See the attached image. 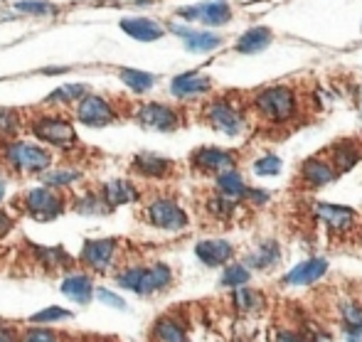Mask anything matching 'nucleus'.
<instances>
[{
  "instance_id": "nucleus-1",
  "label": "nucleus",
  "mask_w": 362,
  "mask_h": 342,
  "mask_svg": "<svg viewBox=\"0 0 362 342\" xmlns=\"http://www.w3.org/2000/svg\"><path fill=\"white\" fill-rule=\"evenodd\" d=\"M249 106L259 121L269 126L293 124L300 114V96L291 84H269L252 91Z\"/></svg>"
},
{
  "instance_id": "nucleus-2",
  "label": "nucleus",
  "mask_w": 362,
  "mask_h": 342,
  "mask_svg": "<svg viewBox=\"0 0 362 342\" xmlns=\"http://www.w3.org/2000/svg\"><path fill=\"white\" fill-rule=\"evenodd\" d=\"M116 283L139 295H153L165 290L173 283V271L163 261L153 264V266H129L126 271L116 276Z\"/></svg>"
},
{
  "instance_id": "nucleus-3",
  "label": "nucleus",
  "mask_w": 362,
  "mask_h": 342,
  "mask_svg": "<svg viewBox=\"0 0 362 342\" xmlns=\"http://www.w3.org/2000/svg\"><path fill=\"white\" fill-rule=\"evenodd\" d=\"M3 160L8 163L13 170L18 172H47L52 167V153L47 148L37 146V143H25V141H8L3 146Z\"/></svg>"
},
{
  "instance_id": "nucleus-4",
  "label": "nucleus",
  "mask_w": 362,
  "mask_h": 342,
  "mask_svg": "<svg viewBox=\"0 0 362 342\" xmlns=\"http://www.w3.org/2000/svg\"><path fill=\"white\" fill-rule=\"evenodd\" d=\"M202 119L210 129H215L217 134H224L229 138H237L247 126V116L244 109L232 101L229 96H217V99L207 101L205 109H202Z\"/></svg>"
},
{
  "instance_id": "nucleus-5",
  "label": "nucleus",
  "mask_w": 362,
  "mask_h": 342,
  "mask_svg": "<svg viewBox=\"0 0 362 342\" xmlns=\"http://www.w3.org/2000/svg\"><path fill=\"white\" fill-rule=\"evenodd\" d=\"M30 131L35 134V138H40L47 146H54L59 151H67V148L76 146V131L74 126L69 124L67 116L62 114H40L37 119H33L30 124Z\"/></svg>"
},
{
  "instance_id": "nucleus-6",
  "label": "nucleus",
  "mask_w": 362,
  "mask_h": 342,
  "mask_svg": "<svg viewBox=\"0 0 362 342\" xmlns=\"http://www.w3.org/2000/svg\"><path fill=\"white\" fill-rule=\"evenodd\" d=\"M175 15L180 20H185L187 25L200 23L202 28H224V25L232 23L234 10L229 0H202L195 5H185V8H177Z\"/></svg>"
},
{
  "instance_id": "nucleus-7",
  "label": "nucleus",
  "mask_w": 362,
  "mask_h": 342,
  "mask_svg": "<svg viewBox=\"0 0 362 342\" xmlns=\"http://www.w3.org/2000/svg\"><path fill=\"white\" fill-rule=\"evenodd\" d=\"M144 217L151 227L163 229V232H182L190 224L187 212L173 197H156V200H151L144 209Z\"/></svg>"
},
{
  "instance_id": "nucleus-8",
  "label": "nucleus",
  "mask_w": 362,
  "mask_h": 342,
  "mask_svg": "<svg viewBox=\"0 0 362 342\" xmlns=\"http://www.w3.org/2000/svg\"><path fill=\"white\" fill-rule=\"evenodd\" d=\"M23 207L37 222H52V219H57L64 212V197L49 185L33 187V190L25 192Z\"/></svg>"
},
{
  "instance_id": "nucleus-9",
  "label": "nucleus",
  "mask_w": 362,
  "mask_h": 342,
  "mask_svg": "<svg viewBox=\"0 0 362 342\" xmlns=\"http://www.w3.org/2000/svg\"><path fill=\"white\" fill-rule=\"evenodd\" d=\"M136 121L148 131H160V134H170L182 126V114L170 104H160V101H146L136 111Z\"/></svg>"
},
{
  "instance_id": "nucleus-10",
  "label": "nucleus",
  "mask_w": 362,
  "mask_h": 342,
  "mask_svg": "<svg viewBox=\"0 0 362 342\" xmlns=\"http://www.w3.org/2000/svg\"><path fill=\"white\" fill-rule=\"evenodd\" d=\"M74 116H76V121H79V124L89 126V129H104V126L114 124V121L119 119V114H116V106L101 94L81 96V99L76 101Z\"/></svg>"
},
{
  "instance_id": "nucleus-11",
  "label": "nucleus",
  "mask_w": 362,
  "mask_h": 342,
  "mask_svg": "<svg viewBox=\"0 0 362 342\" xmlns=\"http://www.w3.org/2000/svg\"><path fill=\"white\" fill-rule=\"evenodd\" d=\"M190 165L197 172H210V175H219L224 170H232L237 165V153L227 151V148L217 146H202L190 153Z\"/></svg>"
},
{
  "instance_id": "nucleus-12",
  "label": "nucleus",
  "mask_w": 362,
  "mask_h": 342,
  "mask_svg": "<svg viewBox=\"0 0 362 342\" xmlns=\"http://www.w3.org/2000/svg\"><path fill=\"white\" fill-rule=\"evenodd\" d=\"M173 35L182 40L187 52L192 54H207V52H215L217 47H222L224 37L212 30H202V28H192V25H180V23H173L170 28Z\"/></svg>"
},
{
  "instance_id": "nucleus-13",
  "label": "nucleus",
  "mask_w": 362,
  "mask_h": 342,
  "mask_svg": "<svg viewBox=\"0 0 362 342\" xmlns=\"http://www.w3.org/2000/svg\"><path fill=\"white\" fill-rule=\"evenodd\" d=\"M116 254H119V242L116 239H89L81 247L79 261L89 266L91 271H109L116 264Z\"/></svg>"
},
{
  "instance_id": "nucleus-14",
  "label": "nucleus",
  "mask_w": 362,
  "mask_h": 342,
  "mask_svg": "<svg viewBox=\"0 0 362 342\" xmlns=\"http://www.w3.org/2000/svg\"><path fill=\"white\" fill-rule=\"evenodd\" d=\"M315 217H318L320 224L333 234H348L350 229H355L360 222V214L355 212L353 207L330 205V202H318V205H315Z\"/></svg>"
},
{
  "instance_id": "nucleus-15",
  "label": "nucleus",
  "mask_w": 362,
  "mask_h": 342,
  "mask_svg": "<svg viewBox=\"0 0 362 342\" xmlns=\"http://www.w3.org/2000/svg\"><path fill=\"white\" fill-rule=\"evenodd\" d=\"M338 167L333 165V160H330L328 155H313L308 158V160H303V165H300L298 170V177L300 182H303L305 187H310V190H320V187L330 185V182L338 177Z\"/></svg>"
},
{
  "instance_id": "nucleus-16",
  "label": "nucleus",
  "mask_w": 362,
  "mask_h": 342,
  "mask_svg": "<svg viewBox=\"0 0 362 342\" xmlns=\"http://www.w3.org/2000/svg\"><path fill=\"white\" fill-rule=\"evenodd\" d=\"M215 86L212 76L200 74V71H182V74L173 76L170 81V94L180 101L187 99H200V96H207Z\"/></svg>"
},
{
  "instance_id": "nucleus-17",
  "label": "nucleus",
  "mask_w": 362,
  "mask_h": 342,
  "mask_svg": "<svg viewBox=\"0 0 362 342\" xmlns=\"http://www.w3.org/2000/svg\"><path fill=\"white\" fill-rule=\"evenodd\" d=\"M274 30L269 25H254V28L244 30L234 42V52L237 54H262L274 45Z\"/></svg>"
},
{
  "instance_id": "nucleus-18",
  "label": "nucleus",
  "mask_w": 362,
  "mask_h": 342,
  "mask_svg": "<svg viewBox=\"0 0 362 342\" xmlns=\"http://www.w3.org/2000/svg\"><path fill=\"white\" fill-rule=\"evenodd\" d=\"M195 256L210 269L227 266L234 259V244L227 239H202L195 247Z\"/></svg>"
},
{
  "instance_id": "nucleus-19",
  "label": "nucleus",
  "mask_w": 362,
  "mask_h": 342,
  "mask_svg": "<svg viewBox=\"0 0 362 342\" xmlns=\"http://www.w3.org/2000/svg\"><path fill=\"white\" fill-rule=\"evenodd\" d=\"M131 170H134L136 175L146 177V180H165V177L175 170V165H173V160H168V158H163V155H156V153H139V155L134 158V163H131Z\"/></svg>"
},
{
  "instance_id": "nucleus-20",
  "label": "nucleus",
  "mask_w": 362,
  "mask_h": 342,
  "mask_svg": "<svg viewBox=\"0 0 362 342\" xmlns=\"http://www.w3.org/2000/svg\"><path fill=\"white\" fill-rule=\"evenodd\" d=\"M121 30H124L129 37H134L136 42H156L163 35L168 33L158 20L153 18H144V15H134V18H124L121 20Z\"/></svg>"
},
{
  "instance_id": "nucleus-21",
  "label": "nucleus",
  "mask_w": 362,
  "mask_h": 342,
  "mask_svg": "<svg viewBox=\"0 0 362 342\" xmlns=\"http://www.w3.org/2000/svg\"><path fill=\"white\" fill-rule=\"evenodd\" d=\"M328 271V261L323 256H313L305 259V261L296 264L291 271L284 276V283L286 285H310L315 281H320Z\"/></svg>"
},
{
  "instance_id": "nucleus-22",
  "label": "nucleus",
  "mask_w": 362,
  "mask_h": 342,
  "mask_svg": "<svg viewBox=\"0 0 362 342\" xmlns=\"http://www.w3.org/2000/svg\"><path fill=\"white\" fill-rule=\"evenodd\" d=\"M279 261H281V247H279V242H274V239L259 242L257 247L244 256V264H247L249 269H257V271H269V269L276 266Z\"/></svg>"
},
{
  "instance_id": "nucleus-23",
  "label": "nucleus",
  "mask_w": 362,
  "mask_h": 342,
  "mask_svg": "<svg viewBox=\"0 0 362 342\" xmlns=\"http://www.w3.org/2000/svg\"><path fill=\"white\" fill-rule=\"evenodd\" d=\"M325 155L333 160V165L338 167V172H348L350 167H355L362 158V148L355 141H335L333 146L325 151Z\"/></svg>"
},
{
  "instance_id": "nucleus-24",
  "label": "nucleus",
  "mask_w": 362,
  "mask_h": 342,
  "mask_svg": "<svg viewBox=\"0 0 362 342\" xmlns=\"http://www.w3.org/2000/svg\"><path fill=\"white\" fill-rule=\"evenodd\" d=\"M104 200L109 202L111 209L121 207V205H131V202L139 200V187L131 180H124V177H116V180H109L101 190Z\"/></svg>"
},
{
  "instance_id": "nucleus-25",
  "label": "nucleus",
  "mask_w": 362,
  "mask_h": 342,
  "mask_svg": "<svg viewBox=\"0 0 362 342\" xmlns=\"http://www.w3.org/2000/svg\"><path fill=\"white\" fill-rule=\"evenodd\" d=\"M215 185H217V192H222V195L232 197V200H237V202H244V197H247V192H249L247 180H244L242 172H237L234 167L215 175Z\"/></svg>"
},
{
  "instance_id": "nucleus-26",
  "label": "nucleus",
  "mask_w": 362,
  "mask_h": 342,
  "mask_svg": "<svg viewBox=\"0 0 362 342\" xmlns=\"http://www.w3.org/2000/svg\"><path fill=\"white\" fill-rule=\"evenodd\" d=\"M62 293L69 295V298L74 300V303L79 305H86L91 300V295H94V283H91L89 276L84 273H72L64 278L62 283Z\"/></svg>"
},
{
  "instance_id": "nucleus-27",
  "label": "nucleus",
  "mask_w": 362,
  "mask_h": 342,
  "mask_svg": "<svg viewBox=\"0 0 362 342\" xmlns=\"http://www.w3.org/2000/svg\"><path fill=\"white\" fill-rule=\"evenodd\" d=\"M153 335H156L158 342H190L182 323L177 318H173V315H163V318L153 325Z\"/></svg>"
},
{
  "instance_id": "nucleus-28",
  "label": "nucleus",
  "mask_w": 362,
  "mask_h": 342,
  "mask_svg": "<svg viewBox=\"0 0 362 342\" xmlns=\"http://www.w3.org/2000/svg\"><path fill=\"white\" fill-rule=\"evenodd\" d=\"M119 79L129 86L134 94H146L151 91L153 86L158 84V74H151V71H141V69H134V67H124L119 69Z\"/></svg>"
},
{
  "instance_id": "nucleus-29",
  "label": "nucleus",
  "mask_w": 362,
  "mask_h": 342,
  "mask_svg": "<svg viewBox=\"0 0 362 342\" xmlns=\"http://www.w3.org/2000/svg\"><path fill=\"white\" fill-rule=\"evenodd\" d=\"M86 94H89V91H86L84 84H62L59 89H54L52 94L45 99V104L47 106H74L76 101Z\"/></svg>"
},
{
  "instance_id": "nucleus-30",
  "label": "nucleus",
  "mask_w": 362,
  "mask_h": 342,
  "mask_svg": "<svg viewBox=\"0 0 362 342\" xmlns=\"http://www.w3.org/2000/svg\"><path fill=\"white\" fill-rule=\"evenodd\" d=\"M237 207H239V202L222 195V192H217V195H212L210 200H207V214H210L212 219H217V222H229V219L237 214Z\"/></svg>"
},
{
  "instance_id": "nucleus-31",
  "label": "nucleus",
  "mask_w": 362,
  "mask_h": 342,
  "mask_svg": "<svg viewBox=\"0 0 362 342\" xmlns=\"http://www.w3.org/2000/svg\"><path fill=\"white\" fill-rule=\"evenodd\" d=\"M232 300H234V305L242 310V313H259V310L264 308V293L247 288V285H239V288H234Z\"/></svg>"
},
{
  "instance_id": "nucleus-32",
  "label": "nucleus",
  "mask_w": 362,
  "mask_h": 342,
  "mask_svg": "<svg viewBox=\"0 0 362 342\" xmlns=\"http://www.w3.org/2000/svg\"><path fill=\"white\" fill-rule=\"evenodd\" d=\"M13 10L23 15H35V18H47V15H57L59 8L49 0H15Z\"/></svg>"
},
{
  "instance_id": "nucleus-33",
  "label": "nucleus",
  "mask_w": 362,
  "mask_h": 342,
  "mask_svg": "<svg viewBox=\"0 0 362 342\" xmlns=\"http://www.w3.org/2000/svg\"><path fill=\"white\" fill-rule=\"evenodd\" d=\"M249 278H252V269L244 261H229L222 271V285H229V288H239V285H247Z\"/></svg>"
},
{
  "instance_id": "nucleus-34",
  "label": "nucleus",
  "mask_w": 362,
  "mask_h": 342,
  "mask_svg": "<svg viewBox=\"0 0 362 342\" xmlns=\"http://www.w3.org/2000/svg\"><path fill=\"white\" fill-rule=\"evenodd\" d=\"M281 167H284L281 158L274 155V153H267V155H262V158H257V160H254V175L276 177L279 172H281Z\"/></svg>"
},
{
  "instance_id": "nucleus-35",
  "label": "nucleus",
  "mask_w": 362,
  "mask_h": 342,
  "mask_svg": "<svg viewBox=\"0 0 362 342\" xmlns=\"http://www.w3.org/2000/svg\"><path fill=\"white\" fill-rule=\"evenodd\" d=\"M42 180H45V185H49V187H67L79 180V170H74V167H57V170L45 172Z\"/></svg>"
},
{
  "instance_id": "nucleus-36",
  "label": "nucleus",
  "mask_w": 362,
  "mask_h": 342,
  "mask_svg": "<svg viewBox=\"0 0 362 342\" xmlns=\"http://www.w3.org/2000/svg\"><path fill=\"white\" fill-rule=\"evenodd\" d=\"M76 212L79 214H106L111 212L109 202L104 200V195H86L76 202Z\"/></svg>"
},
{
  "instance_id": "nucleus-37",
  "label": "nucleus",
  "mask_w": 362,
  "mask_h": 342,
  "mask_svg": "<svg viewBox=\"0 0 362 342\" xmlns=\"http://www.w3.org/2000/svg\"><path fill=\"white\" fill-rule=\"evenodd\" d=\"M340 320H343V330L345 328H362V308L353 300H345L340 305Z\"/></svg>"
},
{
  "instance_id": "nucleus-38",
  "label": "nucleus",
  "mask_w": 362,
  "mask_h": 342,
  "mask_svg": "<svg viewBox=\"0 0 362 342\" xmlns=\"http://www.w3.org/2000/svg\"><path fill=\"white\" fill-rule=\"evenodd\" d=\"M20 129V114L15 109H5L0 111V134L13 138Z\"/></svg>"
},
{
  "instance_id": "nucleus-39",
  "label": "nucleus",
  "mask_w": 362,
  "mask_h": 342,
  "mask_svg": "<svg viewBox=\"0 0 362 342\" xmlns=\"http://www.w3.org/2000/svg\"><path fill=\"white\" fill-rule=\"evenodd\" d=\"M64 318H72V313L64 310V308H57V305H52V308L35 313L30 320H33V323H57V320H64Z\"/></svg>"
},
{
  "instance_id": "nucleus-40",
  "label": "nucleus",
  "mask_w": 362,
  "mask_h": 342,
  "mask_svg": "<svg viewBox=\"0 0 362 342\" xmlns=\"http://www.w3.org/2000/svg\"><path fill=\"white\" fill-rule=\"evenodd\" d=\"M23 342H57V335L52 330H45V328H35L25 333Z\"/></svg>"
},
{
  "instance_id": "nucleus-41",
  "label": "nucleus",
  "mask_w": 362,
  "mask_h": 342,
  "mask_svg": "<svg viewBox=\"0 0 362 342\" xmlns=\"http://www.w3.org/2000/svg\"><path fill=\"white\" fill-rule=\"evenodd\" d=\"M269 200H272V195H269L267 190H259V187H249L247 197H244V202H249V205H254V207L269 205Z\"/></svg>"
},
{
  "instance_id": "nucleus-42",
  "label": "nucleus",
  "mask_w": 362,
  "mask_h": 342,
  "mask_svg": "<svg viewBox=\"0 0 362 342\" xmlns=\"http://www.w3.org/2000/svg\"><path fill=\"white\" fill-rule=\"evenodd\" d=\"M96 295H99L101 303L114 305V308H119V310H126V300H124V298H119L116 293H111L109 288H99V290H96Z\"/></svg>"
},
{
  "instance_id": "nucleus-43",
  "label": "nucleus",
  "mask_w": 362,
  "mask_h": 342,
  "mask_svg": "<svg viewBox=\"0 0 362 342\" xmlns=\"http://www.w3.org/2000/svg\"><path fill=\"white\" fill-rule=\"evenodd\" d=\"M274 342H308L303 333H296V330H279L274 335Z\"/></svg>"
},
{
  "instance_id": "nucleus-44",
  "label": "nucleus",
  "mask_w": 362,
  "mask_h": 342,
  "mask_svg": "<svg viewBox=\"0 0 362 342\" xmlns=\"http://www.w3.org/2000/svg\"><path fill=\"white\" fill-rule=\"evenodd\" d=\"M0 342H20V333L15 325L0 323Z\"/></svg>"
},
{
  "instance_id": "nucleus-45",
  "label": "nucleus",
  "mask_w": 362,
  "mask_h": 342,
  "mask_svg": "<svg viewBox=\"0 0 362 342\" xmlns=\"http://www.w3.org/2000/svg\"><path fill=\"white\" fill-rule=\"evenodd\" d=\"M10 229H13V219H10L8 214L3 212V209H0V237H5Z\"/></svg>"
},
{
  "instance_id": "nucleus-46",
  "label": "nucleus",
  "mask_w": 362,
  "mask_h": 342,
  "mask_svg": "<svg viewBox=\"0 0 362 342\" xmlns=\"http://www.w3.org/2000/svg\"><path fill=\"white\" fill-rule=\"evenodd\" d=\"M3 195H5V182L0 180V202H3Z\"/></svg>"
},
{
  "instance_id": "nucleus-47",
  "label": "nucleus",
  "mask_w": 362,
  "mask_h": 342,
  "mask_svg": "<svg viewBox=\"0 0 362 342\" xmlns=\"http://www.w3.org/2000/svg\"><path fill=\"white\" fill-rule=\"evenodd\" d=\"M360 116H362V96H360Z\"/></svg>"
}]
</instances>
